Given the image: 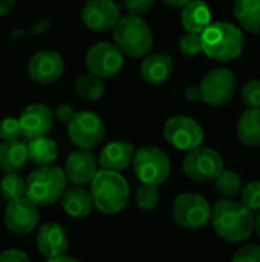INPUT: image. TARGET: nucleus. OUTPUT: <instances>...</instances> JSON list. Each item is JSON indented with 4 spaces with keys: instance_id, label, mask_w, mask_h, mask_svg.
Returning a JSON list of instances; mask_svg holds the SVG:
<instances>
[{
    "instance_id": "nucleus-1",
    "label": "nucleus",
    "mask_w": 260,
    "mask_h": 262,
    "mask_svg": "<svg viewBox=\"0 0 260 262\" xmlns=\"http://www.w3.org/2000/svg\"><path fill=\"white\" fill-rule=\"evenodd\" d=\"M210 221L219 238L228 243H241L254 230V215L242 203L221 200L211 209Z\"/></svg>"
},
{
    "instance_id": "nucleus-2",
    "label": "nucleus",
    "mask_w": 260,
    "mask_h": 262,
    "mask_svg": "<svg viewBox=\"0 0 260 262\" xmlns=\"http://www.w3.org/2000/svg\"><path fill=\"white\" fill-rule=\"evenodd\" d=\"M90 184V196L93 201V209L103 215H116L120 213L130 195L127 180L115 170L98 169Z\"/></svg>"
},
{
    "instance_id": "nucleus-3",
    "label": "nucleus",
    "mask_w": 260,
    "mask_h": 262,
    "mask_svg": "<svg viewBox=\"0 0 260 262\" xmlns=\"http://www.w3.org/2000/svg\"><path fill=\"white\" fill-rule=\"evenodd\" d=\"M202 52L218 61H228L239 57L244 51V32L233 23H210L202 32Z\"/></svg>"
},
{
    "instance_id": "nucleus-4",
    "label": "nucleus",
    "mask_w": 260,
    "mask_h": 262,
    "mask_svg": "<svg viewBox=\"0 0 260 262\" xmlns=\"http://www.w3.org/2000/svg\"><path fill=\"white\" fill-rule=\"evenodd\" d=\"M67 189V177L58 166H38L26 180V196L40 206H52Z\"/></svg>"
},
{
    "instance_id": "nucleus-5",
    "label": "nucleus",
    "mask_w": 260,
    "mask_h": 262,
    "mask_svg": "<svg viewBox=\"0 0 260 262\" xmlns=\"http://www.w3.org/2000/svg\"><path fill=\"white\" fill-rule=\"evenodd\" d=\"M113 40L121 52L132 58L147 55L153 46L150 26L135 14H129L118 20L113 28Z\"/></svg>"
},
{
    "instance_id": "nucleus-6",
    "label": "nucleus",
    "mask_w": 260,
    "mask_h": 262,
    "mask_svg": "<svg viewBox=\"0 0 260 262\" xmlns=\"http://www.w3.org/2000/svg\"><path fill=\"white\" fill-rule=\"evenodd\" d=\"M132 166L138 180L146 184L159 186L167 181L172 172L170 158L162 149L155 146H146L135 150Z\"/></svg>"
},
{
    "instance_id": "nucleus-7",
    "label": "nucleus",
    "mask_w": 260,
    "mask_h": 262,
    "mask_svg": "<svg viewBox=\"0 0 260 262\" xmlns=\"http://www.w3.org/2000/svg\"><path fill=\"white\" fill-rule=\"evenodd\" d=\"M67 137L78 149H95L104 141V121L90 111L75 112L67 123Z\"/></svg>"
},
{
    "instance_id": "nucleus-8",
    "label": "nucleus",
    "mask_w": 260,
    "mask_h": 262,
    "mask_svg": "<svg viewBox=\"0 0 260 262\" xmlns=\"http://www.w3.org/2000/svg\"><path fill=\"white\" fill-rule=\"evenodd\" d=\"M172 215L178 226L190 230H198L207 226L211 216L208 201L198 193H181L172 204Z\"/></svg>"
},
{
    "instance_id": "nucleus-9",
    "label": "nucleus",
    "mask_w": 260,
    "mask_h": 262,
    "mask_svg": "<svg viewBox=\"0 0 260 262\" xmlns=\"http://www.w3.org/2000/svg\"><path fill=\"white\" fill-rule=\"evenodd\" d=\"M184 173L195 181H213L224 170V158L211 147H195L187 150L182 161Z\"/></svg>"
},
{
    "instance_id": "nucleus-10",
    "label": "nucleus",
    "mask_w": 260,
    "mask_h": 262,
    "mask_svg": "<svg viewBox=\"0 0 260 262\" xmlns=\"http://www.w3.org/2000/svg\"><path fill=\"white\" fill-rule=\"evenodd\" d=\"M238 80L233 71L227 68H218L210 71L204 75L201 80L199 89H201V98L208 106H224L236 94Z\"/></svg>"
},
{
    "instance_id": "nucleus-11",
    "label": "nucleus",
    "mask_w": 260,
    "mask_h": 262,
    "mask_svg": "<svg viewBox=\"0 0 260 262\" xmlns=\"http://www.w3.org/2000/svg\"><path fill=\"white\" fill-rule=\"evenodd\" d=\"M124 64V54L112 41H100L86 54L87 71L101 77L110 78L116 75Z\"/></svg>"
},
{
    "instance_id": "nucleus-12",
    "label": "nucleus",
    "mask_w": 260,
    "mask_h": 262,
    "mask_svg": "<svg viewBox=\"0 0 260 262\" xmlns=\"http://www.w3.org/2000/svg\"><path fill=\"white\" fill-rule=\"evenodd\" d=\"M164 137L173 147L179 150H192L202 144L204 130L193 118L176 115L166 121Z\"/></svg>"
},
{
    "instance_id": "nucleus-13",
    "label": "nucleus",
    "mask_w": 260,
    "mask_h": 262,
    "mask_svg": "<svg viewBox=\"0 0 260 262\" xmlns=\"http://www.w3.org/2000/svg\"><path fill=\"white\" fill-rule=\"evenodd\" d=\"M3 220H5V226L9 232H12L15 235L31 233L40 221L38 206L35 203H32L28 196H21V198L8 201Z\"/></svg>"
},
{
    "instance_id": "nucleus-14",
    "label": "nucleus",
    "mask_w": 260,
    "mask_h": 262,
    "mask_svg": "<svg viewBox=\"0 0 260 262\" xmlns=\"http://www.w3.org/2000/svg\"><path fill=\"white\" fill-rule=\"evenodd\" d=\"M120 18V6L113 0H87L81 9L83 23L95 32L113 29Z\"/></svg>"
},
{
    "instance_id": "nucleus-15",
    "label": "nucleus",
    "mask_w": 260,
    "mask_h": 262,
    "mask_svg": "<svg viewBox=\"0 0 260 262\" xmlns=\"http://www.w3.org/2000/svg\"><path fill=\"white\" fill-rule=\"evenodd\" d=\"M64 72V61L55 51H38L28 63V74L32 81L40 84H52L60 80Z\"/></svg>"
},
{
    "instance_id": "nucleus-16",
    "label": "nucleus",
    "mask_w": 260,
    "mask_h": 262,
    "mask_svg": "<svg viewBox=\"0 0 260 262\" xmlns=\"http://www.w3.org/2000/svg\"><path fill=\"white\" fill-rule=\"evenodd\" d=\"M18 123L21 129V137L26 140H34L38 137H44L51 132L54 114L46 104L32 103L21 111Z\"/></svg>"
},
{
    "instance_id": "nucleus-17",
    "label": "nucleus",
    "mask_w": 260,
    "mask_h": 262,
    "mask_svg": "<svg viewBox=\"0 0 260 262\" xmlns=\"http://www.w3.org/2000/svg\"><path fill=\"white\" fill-rule=\"evenodd\" d=\"M98 169V160L87 149H78L70 152L64 163V173L67 177V181H72L77 186L89 184Z\"/></svg>"
},
{
    "instance_id": "nucleus-18",
    "label": "nucleus",
    "mask_w": 260,
    "mask_h": 262,
    "mask_svg": "<svg viewBox=\"0 0 260 262\" xmlns=\"http://www.w3.org/2000/svg\"><path fill=\"white\" fill-rule=\"evenodd\" d=\"M37 247L48 261L66 253L69 247V239L64 229L58 223L43 224L37 233Z\"/></svg>"
},
{
    "instance_id": "nucleus-19",
    "label": "nucleus",
    "mask_w": 260,
    "mask_h": 262,
    "mask_svg": "<svg viewBox=\"0 0 260 262\" xmlns=\"http://www.w3.org/2000/svg\"><path fill=\"white\" fill-rule=\"evenodd\" d=\"M135 149L127 141H112L101 152L98 164L101 169L121 172L132 164Z\"/></svg>"
},
{
    "instance_id": "nucleus-20",
    "label": "nucleus",
    "mask_w": 260,
    "mask_h": 262,
    "mask_svg": "<svg viewBox=\"0 0 260 262\" xmlns=\"http://www.w3.org/2000/svg\"><path fill=\"white\" fill-rule=\"evenodd\" d=\"M173 72V58L166 52H155L144 55L141 63V77L150 84L164 83Z\"/></svg>"
},
{
    "instance_id": "nucleus-21",
    "label": "nucleus",
    "mask_w": 260,
    "mask_h": 262,
    "mask_svg": "<svg viewBox=\"0 0 260 262\" xmlns=\"http://www.w3.org/2000/svg\"><path fill=\"white\" fill-rule=\"evenodd\" d=\"M61 206L63 210L70 218H86L93 210V201L90 196L89 189H84V186H74L70 189H66L61 196Z\"/></svg>"
},
{
    "instance_id": "nucleus-22",
    "label": "nucleus",
    "mask_w": 260,
    "mask_h": 262,
    "mask_svg": "<svg viewBox=\"0 0 260 262\" xmlns=\"http://www.w3.org/2000/svg\"><path fill=\"white\" fill-rule=\"evenodd\" d=\"M28 158L26 143L18 140H9L0 143V170L5 173H14L25 169Z\"/></svg>"
},
{
    "instance_id": "nucleus-23",
    "label": "nucleus",
    "mask_w": 260,
    "mask_h": 262,
    "mask_svg": "<svg viewBox=\"0 0 260 262\" xmlns=\"http://www.w3.org/2000/svg\"><path fill=\"white\" fill-rule=\"evenodd\" d=\"M181 21L187 32L201 34L211 23V11L205 2L190 0L182 6Z\"/></svg>"
},
{
    "instance_id": "nucleus-24",
    "label": "nucleus",
    "mask_w": 260,
    "mask_h": 262,
    "mask_svg": "<svg viewBox=\"0 0 260 262\" xmlns=\"http://www.w3.org/2000/svg\"><path fill=\"white\" fill-rule=\"evenodd\" d=\"M238 138L245 146H260V107H248L238 121Z\"/></svg>"
},
{
    "instance_id": "nucleus-25",
    "label": "nucleus",
    "mask_w": 260,
    "mask_h": 262,
    "mask_svg": "<svg viewBox=\"0 0 260 262\" xmlns=\"http://www.w3.org/2000/svg\"><path fill=\"white\" fill-rule=\"evenodd\" d=\"M28 158L37 166L52 164L58 157V146L49 137H38L34 140H28Z\"/></svg>"
},
{
    "instance_id": "nucleus-26",
    "label": "nucleus",
    "mask_w": 260,
    "mask_h": 262,
    "mask_svg": "<svg viewBox=\"0 0 260 262\" xmlns=\"http://www.w3.org/2000/svg\"><path fill=\"white\" fill-rule=\"evenodd\" d=\"M234 17L245 31L260 34V0H236Z\"/></svg>"
},
{
    "instance_id": "nucleus-27",
    "label": "nucleus",
    "mask_w": 260,
    "mask_h": 262,
    "mask_svg": "<svg viewBox=\"0 0 260 262\" xmlns=\"http://www.w3.org/2000/svg\"><path fill=\"white\" fill-rule=\"evenodd\" d=\"M104 91H106V86H104L103 78L92 72L81 74L75 80V92L84 100L95 101L104 95Z\"/></svg>"
},
{
    "instance_id": "nucleus-28",
    "label": "nucleus",
    "mask_w": 260,
    "mask_h": 262,
    "mask_svg": "<svg viewBox=\"0 0 260 262\" xmlns=\"http://www.w3.org/2000/svg\"><path fill=\"white\" fill-rule=\"evenodd\" d=\"M213 181H215L216 192L222 196H227V198L239 195L242 187H244L241 175L234 170H225L224 169Z\"/></svg>"
},
{
    "instance_id": "nucleus-29",
    "label": "nucleus",
    "mask_w": 260,
    "mask_h": 262,
    "mask_svg": "<svg viewBox=\"0 0 260 262\" xmlns=\"http://www.w3.org/2000/svg\"><path fill=\"white\" fill-rule=\"evenodd\" d=\"M0 193L6 201L26 196V180L20 177L18 172L5 173V177L0 180Z\"/></svg>"
},
{
    "instance_id": "nucleus-30",
    "label": "nucleus",
    "mask_w": 260,
    "mask_h": 262,
    "mask_svg": "<svg viewBox=\"0 0 260 262\" xmlns=\"http://www.w3.org/2000/svg\"><path fill=\"white\" fill-rule=\"evenodd\" d=\"M159 198H161L159 186L141 183V186L136 189V193H135V204L141 210L147 212V210H153L158 206Z\"/></svg>"
},
{
    "instance_id": "nucleus-31",
    "label": "nucleus",
    "mask_w": 260,
    "mask_h": 262,
    "mask_svg": "<svg viewBox=\"0 0 260 262\" xmlns=\"http://www.w3.org/2000/svg\"><path fill=\"white\" fill-rule=\"evenodd\" d=\"M242 195V204L253 210H260V181H253L248 183L245 187L241 190Z\"/></svg>"
},
{
    "instance_id": "nucleus-32",
    "label": "nucleus",
    "mask_w": 260,
    "mask_h": 262,
    "mask_svg": "<svg viewBox=\"0 0 260 262\" xmlns=\"http://www.w3.org/2000/svg\"><path fill=\"white\" fill-rule=\"evenodd\" d=\"M179 51L187 57H196L202 52V40L201 34L187 32L179 41Z\"/></svg>"
},
{
    "instance_id": "nucleus-33",
    "label": "nucleus",
    "mask_w": 260,
    "mask_h": 262,
    "mask_svg": "<svg viewBox=\"0 0 260 262\" xmlns=\"http://www.w3.org/2000/svg\"><path fill=\"white\" fill-rule=\"evenodd\" d=\"M242 100L248 107H260V80H250L242 88Z\"/></svg>"
},
{
    "instance_id": "nucleus-34",
    "label": "nucleus",
    "mask_w": 260,
    "mask_h": 262,
    "mask_svg": "<svg viewBox=\"0 0 260 262\" xmlns=\"http://www.w3.org/2000/svg\"><path fill=\"white\" fill-rule=\"evenodd\" d=\"M21 138V129L18 118H5L0 121V140L9 141V140H18Z\"/></svg>"
},
{
    "instance_id": "nucleus-35",
    "label": "nucleus",
    "mask_w": 260,
    "mask_h": 262,
    "mask_svg": "<svg viewBox=\"0 0 260 262\" xmlns=\"http://www.w3.org/2000/svg\"><path fill=\"white\" fill-rule=\"evenodd\" d=\"M234 262H260V246L256 244H250L242 247L241 250L236 252V255L233 256Z\"/></svg>"
},
{
    "instance_id": "nucleus-36",
    "label": "nucleus",
    "mask_w": 260,
    "mask_h": 262,
    "mask_svg": "<svg viewBox=\"0 0 260 262\" xmlns=\"http://www.w3.org/2000/svg\"><path fill=\"white\" fill-rule=\"evenodd\" d=\"M156 0H124V8L135 15H143L149 12Z\"/></svg>"
},
{
    "instance_id": "nucleus-37",
    "label": "nucleus",
    "mask_w": 260,
    "mask_h": 262,
    "mask_svg": "<svg viewBox=\"0 0 260 262\" xmlns=\"http://www.w3.org/2000/svg\"><path fill=\"white\" fill-rule=\"evenodd\" d=\"M29 256L18 249H9L0 253V262H28Z\"/></svg>"
},
{
    "instance_id": "nucleus-38",
    "label": "nucleus",
    "mask_w": 260,
    "mask_h": 262,
    "mask_svg": "<svg viewBox=\"0 0 260 262\" xmlns=\"http://www.w3.org/2000/svg\"><path fill=\"white\" fill-rule=\"evenodd\" d=\"M75 114V109L70 106V104H60L57 107V112H55V117L61 121V123H69V120L74 117Z\"/></svg>"
},
{
    "instance_id": "nucleus-39",
    "label": "nucleus",
    "mask_w": 260,
    "mask_h": 262,
    "mask_svg": "<svg viewBox=\"0 0 260 262\" xmlns=\"http://www.w3.org/2000/svg\"><path fill=\"white\" fill-rule=\"evenodd\" d=\"M185 100H188V101H198V100H201V89H199V86H188L187 89H185Z\"/></svg>"
},
{
    "instance_id": "nucleus-40",
    "label": "nucleus",
    "mask_w": 260,
    "mask_h": 262,
    "mask_svg": "<svg viewBox=\"0 0 260 262\" xmlns=\"http://www.w3.org/2000/svg\"><path fill=\"white\" fill-rule=\"evenodd\" d=\"M17 5V0H0V17L9 14Z\"/></svg>"
},
{
    "instance_id": "nucleus-41",
    "label": "nucleus",
    "mask_w": 260,
    "mask_h": 262,
    "mask_svg": "<svg viewBox=\"0 0 260 262\" xmlns=\"http://www.w3.org/2000/svg\"><path fill=\"white\" fill-rule=\"evenodd\" d=\"M51 261H54V262H77V259H75V258H70V256H66V253H63V255H58V256H55V258H54V259H51Z\"/></svg>"
},
{
    "instance_id": "nucleus-42",
    "label": "nucleus",
    "mask_w": 260,
    "mask_h": 262,
    "mask_svg": "<svg viewBox=\"0 0 260 262\" xmlns=\"http://www.w3.org/2000/svg\"><path fill=\"white\" fill-rule=\"evenodd\" d=\"M167 5H170V6H178V8H182L185 3H188L190 0H164Z\"/></svg>"
},
{
    "instance_id": "nucleus-43",
    "label": "nucleus",
    "mask_w": 260,
    "mask_h": 262,
    "mask_svg": "<svg viewBox=\"0 0 260 262\" xmlns=\"http://www.w3.org/2000/svg\"><path fill=\"white\" fill-rule=\"evenodd\" d=\"M254 230H256L257 236L260 238V212H259V215L254 218Z\"/></svg>"
}]
</instances>
